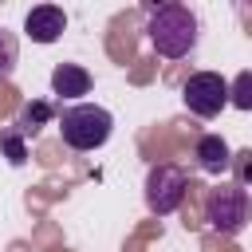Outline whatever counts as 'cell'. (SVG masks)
<instances>
[{
  "mask_svg": "<svg viewBox=\"0 0 252 252\" xmlns=\"http://www.w3.org/2000/svg\"><path fill=\"white\" fill-rule=\"evenodd\" d=\"M193 158H197V165H201L205 173H213V177H220V173L232 169V150H228V142H224L220 134H201L197 146H193Z\"/></svg>",
  "mask_w": 252,
  "mask_h": 252,
  "instance_id": "52a82bcc",
  "label": "cell"
},
{
  "mask_svg": "<svg viewBox=\"0 0 252 252\" xmlns=\"http://www.w3.org/2000/svg\"><path fill=\"white\" fill-rule=\"evenodd\" d=\"M51 114H55V110H51V102L35 98V102H28V106H24V114H20L16 130H20L24 138H28V134L35 138V134H39V126H47V122H51Z\"/></svg>",
  "mask_w": 252,
  "mask_h": 252,
  "instance_id": "9c48e42d",
  "label": "cell"
},
{
  "mask_svg": "<svg viewBox=\"0 0 252 252\" xmlns=\"http://www.w3.org/2000/svg\"><path fill=\"white\" fill-rule=\"evenodd\" d=\"M16 59H20V47H16V35L0 28V79H8L16 71Z\"/></svg>",
  "mask_w": 252,
  "mask_h": 252,
  "instance_id": "7c38bea8",
  "label": "cell"
},
{
  "mask_svg": "<svg viewBox=\"0 0 252 252\" xmlns=\"http://www.w3.org/2000/svg\"><path fill=\"white\" fill-rule=\"evenodd\" d=\"M0 154H4L12 165H24V161H28V146H24V134H20L16 126L0 130Z\"/></svg>",
  "mask_w": 252,
  "mask_h": 252,
  "instance_id": "30bf717a",
  "label": "cell"
},
{
  "mask_svg": "<svg viewBox=\"0 0 252 252\" xmlns=\"http://www.w3.org/2000/svg\"><path fill=\"white\" fill-rule=\"evenodd\" d=\"M185 189H189V177H185L181 165H169V161L154 165L146 173V205H150V213H158V217L177 213L181 201H185Z\"/></svg>",
  "mask_w": 252,
  "mask_h": 252,
  "instance_id": "277c9868",
  "label": "cell"
},
{
  "mask_svg": "<svg viewBox=\"0 0 252 252\" xmlns=\"http://www.w3.org/2000/svg\"><path fill=\"white\" fill-rule=\"evenodd\" d=\"M205 220L220 236L244 232V224L252 220V197H248V189L240 181H220L217 189H209V197H205Z\"/></svg>",
  "mask_w": 252,
  "mask_h": 252,
  "instance_id": "3957f363",
  "label": "cell"
},
{
  "mask_svg": "<svg viewBox=\"0 0 252 252\" xmlns=\"http://www.w3.org/2000/svg\"><path fill=\"white\" fill-rule=\"evenodd\" d=\"M146 35H150V43H154L158 55H165V59H185V55L197 47L201 24H197V16H193L185 4H150Z\"/></svg>",
  "mask_w": 252,
  "mask_h": 252,
  "instance_id": "6da1fadb",
  "label": "cell"
},
{
  "mask_svg": "<svg viewBox=\"0 0 252 252\" xmlns=\"http://www.w3.org/2000/svg\"><path fill=\"white\" fill-rule=\"evenodd\" d=\"M51 91L59 98H83L91 91V71L79 67V63H59L51 71Z\"/></svg>",
  "mask_w": 252,
  "mask_h": 252,
  "instance_id": "ba28073f",
  "label": "cell"
},
{
  "mask_svg": "<svg viewBox=\"0 0 252 252\" xmlns=\"http://www.w3.org/2000/svg\"><path fill=\"white\" fill-rule=\"evenodd\" d=\"M114 130V114L106 106H94V102H75V106H63L59 110V134L71 150L87 154V150H98L106 146Z\"/></svg>",
  "mask_w": 252,
  "mask_h": 252,
  "instance_id": "7a4b0ae2",
  "label": "cell"
},
{
  "mask_svg": "<svg viewBox=\"0 0 252 252\" xmlns=\"http://www.w3.org/2000/svg\"><path fill=\"white\" fill-rule=\"evenodd\" d=\"M232 169H236V181H240V185H248V181H252V150L232 154Z\"/></svg>",
  "mask_w": 252,
  "mask_h": 252,
  "instance_id": "4fadbf2b",
  "label": "cell"
},
{
  "mask_svg": "<svg viewBox=\"0 0 252 252\" xmlns=\"http://www.w3.org/2000/svg\"><path fill=\"white\" fill-rule=\"evenodd\" d=\"M228 102L236 110H252V71H240L232 83H228Z\"/></svg>",
  "mask_w": 252,
  "mask_h": 252,
  "instance_id": "8fae6325",
  "label": "cell"
},
{
  "mask_svg": "<svg viewBox=\"0 0 252 252\" xmlns=\"http://www.w3.org/2000/svg\"><path fill=\"white\" fill-rule=\"evenodd\" d=\"M63 28H67V16H63V8H55V4H39V8H32V12L24 16V32H28V39H35V43H55V39L63 35Z\"/></svg>",
  "mask_w": 252,
  "mask_h": 252,
  "instance_id": "8992f818",
  "label": "cell"
},
{
  "mask_svg": "<svg viewBox=\"0 0 252 252\" xmlns=\"http://www.w3.org/2000/svg\"><path fill=\"white\" fill-rule=\"evenodd\" d=\"M181 102L197 114V118H217L228 106V83L217 71H193L181 83Z\"/></svg>",
  "mask_w": 252,
  "mask_h": 252,
  "instance_id": "5b68a950",
  "label": "cell"
}]
</instances>
